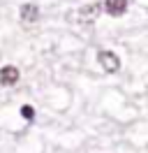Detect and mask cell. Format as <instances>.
Returning <instances> with one entry per match:
<instances>
[{
    "instance_id": "cell-6",
    "label": "cell",
    "mask_w": 148,
    "mask_h": 153,
    "mask_svg": "<svg viewBox=\"0 0 148 153\" xmlns=\"http://www.w3.org/2000/svg\"><path fill=\"white\" fill-rule=\"evenodd\" d=\"M21 114H23L26 121H33V118H35V109H33L30 105H26V107H21Z\"/></svg>"
},
{
    "instance_id": "cell-5",
    "label": "cell",
    "mask_w": 148,
    "mask_h": 153,
    "mask_svg": "<svg viewBox=\"0 0 148 153\" xmlns=\"http://www.w3.org/2000/svg\"><path fill=\"white\" fill-rule=\"evenodd\" d=\"M100 10H102L100 2H92V5L81 7V10H79V21H81V23H92V21H95V16L100 14Z\"/></svg>"
},
{
    "instance_id": "cell-3",
    "label": "cell",
    "mask_w": 148,
    "mask_h": 153,
    "mask_svg": "<svg viewBox=\"0 0 148 153\" xmlns=\"http://www.w3.org/2000/svg\"><path fill=\"white\" fill-rule=\"evenodd\" d=\"M18 16H21V21H23L26 26L37 23V19H39V7L33 5V2H26V5L21 7V12H18Z\"/></svg>"
},
{
    "instance_id": "cell-4",
    "label": "cell",
    "mask_w": 148,
    "mask_h": 153,
    "mask_svg": "<svg viewBox=\"0 0 148 153\" xmlns=\"http://www.w3.org/2000/svg\"><path fill=\"white\" fill-rule=\"evenodd\" d=\"M104 12L111 16H123L127 12V0H104Z\"/></svg>"
},
{
    "instance_id": "cell-2",
    "label": "cell",
    "mask_w": 148,
    "mask_h": 153,
    "mask_svg": "<svg viewBox=\"0 0 148 153\" xmlns=\"http://www.w3.org/2000/svg\"><path fill=\"white\" fill-rule=\"evenodd\" d=\"M18 79H21L18 67L5 65L2 70H0V84H2V86H14V84H18Z\"/></svg>"
},
{
    "instance_id": "cell-1",
    "label": "cell",
    "mask_w": 148,
    "mask_h": 153,
    "mask_svg": "<svg viewBox=\"0 0 148 153\" xmlns=\"http://www.w3.org/2000/svg\"><path fill=\"white\" fill-rule=\"evenodd\" d=\"M97 60H100V65H102V70L104 72H118L120 70V58L113 53V51H100L97 53Z\"/></svg>"
}]
</instances>
